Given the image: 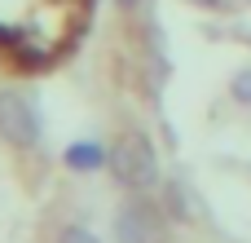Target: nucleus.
<instances>
[{"label":"nucleus","mask_w":251,"mask_h":243,"mask_svg":"<svg viewBox=\"0 0 251 243\" xmlns=\"http://www.w3.org/2000/svg\"><path fill=\"white\" fill-rule=\"evenodd\" d=\"M110 164H115V177L128 190H150L154 177H159V159H154V151H150L146 137H124L115 146V159Z\"/></svg>","instance_id":"2"},{"label":"nucleus","mask_w":251,"mask_h":243,"mask_svg":"<svg viewBox=\"0 0 251 243\" xmlns=\"http://www.w3.org/2000/svg\"><path fill=\"white\" fill-rule=\"evenodd\" d=\"M88 13L93 0H0V62L49 66L79 40Z\"/></svg>","instance_id":"1"},{"label":"nucleus","mask_w":251,"mask_h":243,"mask_svg":"<svg viewBox=\"0 0 251 243\" xmlns=\"http://www.w3.org/2000/svg\"><path fill=\"white\" fill-rule=\"evenodd\" d=\"M35 115L18 93H0V137H9L13 146H31L35 142Z\"/></svg>","instance_id":"4"},{"label":"nucleus","mask_w":251,"mask_h":243,"mask_svg":"<svg viewBox=\"0 0 251 243\" xmlns=\"http://www.w3.org/2000/svg\"><path fill=\"white\" fill-rule=\"evenodd\" d=\"M234 97H238L243 106H251V66H247V71H238V75H234Z\"/></svg>","instance_id":"7"},{"label":"nucleus","mask_w":251,"mask_h":243,"mask_svg":"<svg viewBox=\"0 0 251 243\" xmlns=\"http://www.w3.org/2000/svg\"><path fill=\"white\" fill-rule=\"evenodd\" d=\"M66 164H71V168H79V173H88V168H97V164H101V146H97V142H79V146H71V151H66Z\"/></svg>","instance_id":"5"},{"label":"nucleus","mask_w":251,"mask_h":243,"mask_svg":"<svg viewBox=\"0 0 251 243\" xmlns=\"http://www.w3.org/2000/svg\"><path fill=\"white\" fill-rule=\"evenodd\" d=\"M115 235H119V243H168L163 217H159L150 204H141V199H132V204L119 208V217H115Z\"/></svg>","instance_id":"3"},{"label":"nucleus","mask_w":251,"mask_h":243,"mask_svg":"<svg viewBox=\"0 0 251 243\" xmlns=\"http://www.w3.org/2000/svg\"><path fill=\"white\" fill-rule=\"evenodd\" d=\"M57 243H101L93 230H84V226H66L62 235H57Z\"/></svg>","instance_id":"6"}]
</instances>
